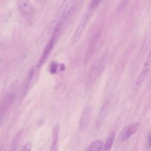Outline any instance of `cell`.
Returning a JSON list of instances; mask_svg holds the SVG:
<instances>
[{
    "mask_svg": "<svg viewBox=\"0 0 151 151\" xmlns=\"http://www.w3.org/2000/svg\"><path fill=\"white\" fill-rule=\"evenodd\" d=\"M0 151H4V146L0 145Z\"/></svg>",
    "mask_w": 151,
    "mask_h": 151,
    "instance_id": "9a60e30c",
    "label": "cell"
},
{
    "mask_svg": "<svg viewBox=\"0 0 151 151\" xmlns=\"http://www.w3.org/2000/svg\"><path fill=\"white\" fill-rule=\"evenodd\" d=\"M148 146L151 149V134H150L148 139Z\"/></svg>",
    "mask_w": 151,
    "mask_h": 151,
    "instance_id": "4fadbf2b",
    "label": "cell"
},
{
    "mask_svg": "<svg viewBox=\"0 0 151 151\" xmlns=\"http://www.w3.org/2000/svg\"><path fill=\"white\" fill-rule=\"evenodd\" d=\"M32 147V143L30 142L25 143L21 147L20 151H31Z\"/></svg>",
    "mask_w": 151,
    "mask_h": 151,
    "instance_id": "7c38bea8",
    "label": "cell"
},
{
    "mask_svg": "<svg viewBox=\"0 0 151 151\" xmlns=\"http://www.w3.org/2000/svg\"><path fill=\"white\" fill-rule=\"evenodd\" d=\"M151 66V49L148 54V55L147 57L146 60L144 64V65L141 70V72L137 79L136 81V85L140 86L143 81L145 80V78L148 74V73L150 70V67Z\"/></svg>",
    "mask_w": 151,
    "mask_h": 151,
    "instance_id": "5b68a950",
    "label": "cell"
},
{
    "mask_svg": "<svg viewBox=\"0 0 151 151\" xmlns=\"http://www.w3.org/2000/svg\"><path fill=\"white\" fill-rule=\"evenodd\" d=\"M60 30V27H55V31L53 34L52 37L48 41V42L46 44L45 47H44V50L42 52V54H41V55L40 58V60L38 61V65H37V67L38 68L41 67L44 64V63L47 60V58L50 55L51 51L52 50V49H53V48H54V47L55 44L57 37H58V34H59Z\"/></svg>",
    "mask_w": 151,
    "mask_h": 151,
    "instance_id": "6da1fadb",
    "label": "cell"
},
{
    "mask_svg": "<svg viewBox=\"0 0 151 151\" xmlns=\"http://www.w3.org/2000/svg\"><path fill=\"white\" fill-rule=\"evenodd\" d=\"M103 141L97 140L92 142L87 149L86 151H101L103 146Z\"/></svg>",
    "mask_w": 151,
    "mask_h": 151,
    "instance_id": "30bf717a",
    "label": "cell"
},
{
    "mask_svg": "<svg viewBox=\"0 0 151 151\" xmlns=\"http://www.w3.org/2000/svg\"><path fill=\"white\" fill-rule=\"evenodd\" d=\"M14 146L15 145H14L12 147V149L10 150V151H14L15 150V148H14Z\"/></svg>",
    "mask_w": 151,
    "mask_h": 151,
    "instance_id": "e0dca14e",
    "label": "cell"
},
{
    "mask_svg": "<svg viewBox=\"0 0 151 151\" xmlns=\"http://www.w3.org/2000/svg\"><path fill=\"white\" fill-rule=\"evenodd\" d=\"M96 3H98V4H100V2L103 1V0H94Z\"/></svg>",
    "mask_w": 151,
    "mask_h": 151,
    "instance_id": "2e32d148",
    "label": "cell"
},
{
    "mask_svg": "<svg viewBox=\"0 0 151 151\" xmlns=\"http://www.w3.org/2000/svg\"><path fill=\"white\" fill-rule=\"evenodd\" d=\"M73 1V0H64L55 16V22L56 23V26L61 25L63 21L65 18L70 10Z\"/></svg>",
    "mask_w": 151,
    "mask_h": 151,
    "instance_id": "7a4b0ae2",
    "label": "cell"
},
{
    "mask_svg": "<svg viewBox=\"0 0 151 151\" xmlns=\"http://www.w3.org/2000/svg\"><path fill=\"white\" fill-rule=\"evenodd\" d=\"M115 137V133L114 132H111L109 134L104 145L103 146V151H109L114 143V140Z\"/></svg>",
    "mask_w": 151,
    "mask_h": 151,
    "instance_id": "8fae6325",
    "label": "cell"
},
{
    "mask_svg": "<svg viewBox=\"0 0 151 151\" xmlns=\"http://www.w3.org/2000/svg\"><path fill=\"white\" fill-rule=\"evenodd\" d=\"M108 104H109V102L108 101H106L104 104L103 105V106L101 107L100 111L99 112L98 117L96 120V129H99L103 124L104 119H105V117L107 113V108H108Z\"/></svg>",
    "mask_w": 151,
    "mask_h": 151,
    "instance_id": "9c48e42d",
    "label": "cell"
},
{
    "mask_svg": "<svg viewBox=\"0 0 151 151\" xmlns=\"http://www.w3.org/2000/svg\"><path fill=\"white\" fill-rule=\"evenodd\" d=\"M19 11L23 16L28 17L33 12V6L31 0H18Z\"/></svg>",
    "mask_w": 151,
    "mask_h": 151,
    "instance_id": "52a82bcc",
    "label": "cell"
},
{
    "mask_svg": "<svg viewBox=\"0 0 151 151\" xmlns=\"http://www.w3.org/2000/svg\"><path fill=\"white\" fill-rule=\"evenodd\" d=\"M93 12V11L89 8L88 11L84 15V17L82 18V19L81 20L79 25H78L74 34H73V36L71 38V43L74 44L78 40V39H79L80 37L81 36L84 29L85 28L91 15H92Z\"/></svg>",
    "mask_w": 151,
    "mask_h": 151,
    "instance_id": "3957f363",
    "label": "cell"
},
{
    "mask_svg": "<svg viewBox=\"0 0 151 151\" xmlns=\"http://www.w3.org/2000/svg\"><path fill=\"white\" fill-rule=\"evenodd\" d=\"M35 1H36L37 3L42 4V2L44 1V0H35Z\"/></svg>",
    "mask_w": 151,
    "mask_h": 151,
    "instance_id": "5bb4252c",
    "label": "cell"
},
{
    "mask_svg": "<svg viewBox=\"0 0 151 151\" xmlns=\"http://www.w3.org/2000/svg\"><path fill=\"white\" fill-rule=\"evenodd\" d=\"M60 126L58 124H55L52 129V135L50 151H58V143L59 139Z\"/></svg>",
    "mask_w": 151,
    "mask_h": 151,
    "instance_id": "ba28073f",
    "label": "cell"
},
{
    "mask_svg": "<svg viewBox=\"0 0 151 151\" xmlns=\"http://www.w3.org/2000/svg\"><path fill=\"white\" fill-rule=\"evenodd\" d=\"M91 114V109L90 108L87 107L83 110L79 122V130L80 132H84L87 128L90 122Z\"/></svg>",
    "mask_w": 151,
    "mask_h": 151,
    "instance_id": "8992f818",
    "label": "cell"
},
{
    "mask_svg": "<svg viewBox=\"0 0 151 151\" xmlns=\"http://www.w3.org/2000/svg\"><path fill=\"white\" fill-rule=\"evenodd\" d=\"M139 126V124L137 122H133L127 126H126L118 137V141L119 142H123L130 138L133 134H134L137 130Z\"/></svg>",
    "mask_w": 151,
    "mask_h": 151,
    "instance_id": "277c9868",
    "label": "cell"
}]
</instances>
